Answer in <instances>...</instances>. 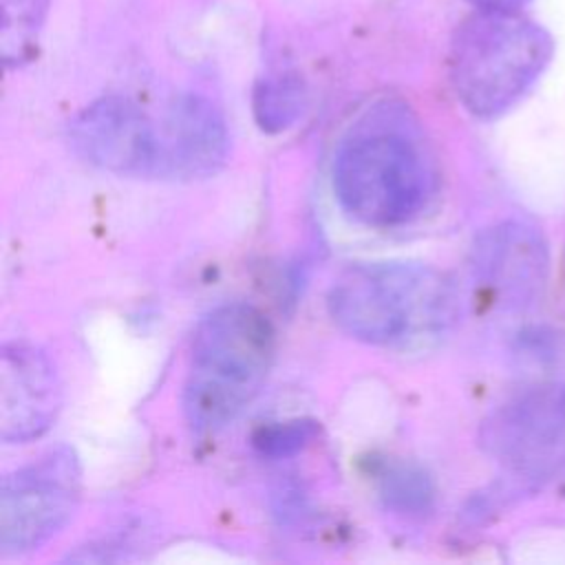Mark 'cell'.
Returning <instances> with one entry per match:
<instances>
[{"label":"cell","mask_w":565,"mask_h":565,"mask_svg":"<svg viewBox=\"0 0 565 565\" xmlns=\"http://www.w3.org/2000/svg\"><path fill=\"white\" fill-rule=\"evenodd\" d=\"M333 322L355 340L417 349L437 342L459 316L455 285L419 263H358L347 267L327 294Z\"/></svg>","instance_id":"6da1fadb"},{"label":"cell","mask_w":565,"mask_h":565,"mask_svg":"<svg viewBox=\"0 0 565 565\" xmlns=\"http://www.w3.org/2000/svg\"><path fill=\"white\" fill-rule=\"evenodd\" d=\"M433 183L422 141L393 108L369 113L335 152L333 192L342 210L369 227H395L417 216Z\"/></svg>","instance_id":"7a4b0ae2"},{"label":"cell","mask_w":565,"mask_h":565,"mask_svg":"<svg viewBox=\"0 0 565 565\" xmlns=\"http://www.w3.org/2000/svg\"><path fill=\"white\" fill-rule=\"evenodd\" d=\"M276 335L263 311L232 302L210 311L196 327L183 384V415L199 433H212L238 417L260 391Z\"/></svg>","instance_id":"3957f363"},{"label":"cell","mask_w":565,"mask_h":565,"mask_svg":"<svg viewBox=\"0 0 565 565\" xmlns=\"http://www.w3.org/2000/svg\"><path fill=\"white\" fill-rule=\"evenodd\" d=\"M552 55L550 31L521 9H475L452 33L448 75L470 115L494 119L536 84Z\"/></svg>","instance_id":"277c9868"},{"label":"cell","mask_w":565,"mask_h":565,"mask_svg":"<svg viewBox=\"0 0 565 565\" xmlns=\"http://www.w3.org/2000/svg\"><path fill=\"white\" fill-rule=\"evenodd\" d=\"M82 499L77 452L53 446L35 461L4 475L0 486V554L20 556L53 539Z\"/></svg>","instance_id":"5b68a950"},{"label":"cell","mask_w":565,"mask_h":565,"mask_svg":"<svg viewBox=\"0 0 565 565\" xmlns=\"http://www.w3.org/2000/svg\"><path fill=\"white\" fill-rule=\"evenodd\" d=\"M71 148L86 163L119 177H157L159 130L126 97L108 95L79 110L68 126Z\"/></svg>","instance_id":"8992f818"},{"label":"cell","mask_w":565,"mask_h":565,"mask_svg":"<svg viewBox=\"0 0 565 565\" xmlns=\"http://www.w3.org/2000/svg\"><path fill=\"white\" fill-rule=\"evenodd\" d=\"M62 408V382L51 355L13 340L0 351V439L24 444L42 437Z\"/></svg>","instance_id":"52a82bcc"},{"label":"cell","mask_w":565,"mask_h":565,"mask_svg":"<svg viewBox=\"0 0 565 565\" xmlns=\"http://www.w3.org/2000/svg\"><path fill=\"white\" fill-rule=\"evenodd\" d=\"M547 245L532 225L505 221L486 230L472 249L475 280L501 307L532 305L547 278Z\"/></svg>","instance_id":"ba28073f"},{"label":"cell","mask_w":565,"mask_h":565,"mask_svg":"<svg viewBox=\"0 0 565 565\" xmlns=\"http://www.w3.org/2000/svg\"><path fill=\"white\" fill-rule=\"evenodd\" d=\"M230 132L221 110L205 97L179 95L159 128V170L163 179H205L223 168Z\"/></svg>","instance_id":"9c48e42d"},{"label":"cell","mask_w":565,"mask_h":565,"mask_svg":"<svg viewBox=\"0 0 565 565\" xmlns=\"http://www.w3.org/2000/svg\"><path fill=\"white\" fill-rule=\"evenodd\" d=\"M307 108V84L298 73L280 71L260 77L252 90V110L263 132L291 128Z\"/></svg>","instance_id":"30bf717a"},{"label":"cell","mask_w":565,"mask_h":565,"mask_svg":"<svg viewBox=\"0 0 565 565\" xmlns=\"http://www.w3.org/2000/svg\"><path fill=\"white\" fill-rule=\"evenodd\" d=\"M377 497L386 510L419 516L433 510L435 483L430 475L415 461L384 459L375 468Z\"/></svg>","instance_id":"8fae6325"},{"label":"cell","mask_w":565,"mask_h":565,"mask_svg":"<svg viewBox=\"0 0 565 565\" xmlns=\"http://www.w3.org/2000/svg\"><path fill=\"white\" fill-rule=\"evenodd\" d=\"M2 2V57L7 66L29 62L46 13V0H0Z\"/></svg>","instance_id":"7c38bea8"},{"label":"cell","mask_w":565,"mask_h":565,"mask_svg":"<svg viewBox=\"0 0 565 565\" xmlns=\"http://www.w3.org/2000/svg\"><path fill=\"white\" fill-rule=\"evenodd\" d=\"M320 433V422L296 417L285 422H269L252 433V446L260 457L289 459L302 452Z\"/></svg>","instance_id":"4fadbf2b"},{"label":"cell","mask_w":565,"mask_h":565,"mask_svg":"<svg viewBox=\"0 0 565 565\" xmlns=\"http://www.w3.org/2000/svg\"><path fill=\"white\" fill-rule=\"evenodd\" d=\"M475 9H521L527 0H468Z\"/></svg>","instance_id":"5bb4252c"},{"label":"cell","mask_w":565,"mask_h":565,"mask_svg":"<svg viewBox=\"0 0 565 565\" xmlns=\"http://www.w3.org/2000/svg\"><path fill=\"white\" fill-rule=\"evenodd\" d=\"M550 395H552V399H554V404H556L558 415H561L563 422H565V384H561L558 388H552Z\"/></svg>","instance_id":"9a60e30c"}]
</instances>
